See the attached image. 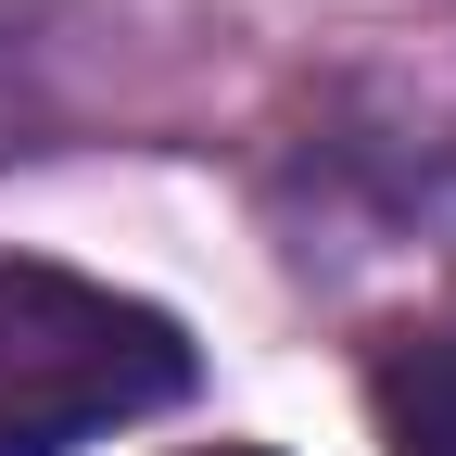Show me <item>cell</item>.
<instances>
[{"label": "cell", "mask_w": 456, "mask_h": 456, "mask_svg": "<svg viewBox=\"0 0 456 456\" xmlns=\"http://www.w3.org/2000/svg\"><path fill=\"white\" fill-rule=\"evenodd\" d=\"M191 393L178 317L102 292L77 266L0 254V456H77Z\"/></svg>", "instance_id": "obj_1"}, {"label": "cell", "mask_w": 456, "mask_h": 456, "mask_svg": "<svg viewBox=\"0 0 456 456\" xmlns=\"http://www.w3.org/2000/svg\"><path fill=\"white\" fill-rule=\"evenodd\" d=\"M216 456H254V444H216Z\"/></svg>", "instance_id": "obj_3"}, {"label": "cell", "mask_w": 456, "mask_h": 456, "mask_svg": "<svg viewBox=\"0 0 456 456\" xmlns=\"http://www.w3.org/2000/svg\"><path fill=\"white\" fill-rule=\"evenodd\" d=\"M380 431L393 456H456V317L380 355Z\"/></svg>", "instance_id": "obj_2"}]
</instances>
